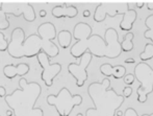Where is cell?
I'll return each mask as SVG.
<instances>
[{
    "mask_svg": "<svg viewBox=\"0 0 153 116\" xmlns=\"http://www.w3.org/2000/svg\"><path fill=\"white\" fill-rule=\"evenodd\" d=\"M72 38H73V34H71V31H61L57 34V42H59V46L62 49H67L69 48V46L71 45L72 42Z\"/></svg>",
    "mask_w": 153,
    "mask_h": 116,
    "instance_id": "obj_16",
    "label": "cell"
},
{
    "mask_svg": "<svg viewBox=\"0 0 153 116\" xmlns=\"http://www.w3.org/2000/svg\"><path fill=\"white\" fill-rule=\"evenodd\" d=\"M135 4H137V6L139 8H142L144 6V4H146V2H144V1H137V2H135Z\"/></svg>",
    "mask_w": 153,
    "mask_h": 116,
    "instance_id": "obj_29",
    "label": "cell"
},
{
    "mask_svg": "<svg viewBox=\"0 0 153 116\" xmlns=\"http://www.w3.org/2000/svg\"><path fill=\"white\" fill-rule=\"evenodd\" d=\"M93 55L91 52H85L79 60V63H70L68 65V71L76 81V86L83 87L88 81V67L91 64Z\"/></svg>",
    "mask_w": 153,
    "mask_h": 116,
    "instance_id": "obj_10",
    "label": "cell"
},
{
    "mask_svg": "<svg viewBox=\"0 0 153 116\" xmlns=\"http://www.w3.org/2000/svg\"><path fill=\"white\" fill-rule=\"evenodd\" d=\"M43 51L42 39L38 34L25 38V31L21 27L14 28L10 35L7 53L14 59L33 58Z\"/></svg>",
    "mask_w": 153,
    "mask_h": 116,
    "instance_id": "obj_4",
    "label": "cell"
},
{
    "mask_svg": "<svg viewBox=\"0 0 153 116\" xmlns=\"http://www.w3.org/2000/svg\"><path fill=\"white\" fill-rule=\"evenodd\" d=\"M0 5V8L7 15H13L14 17L23 16L25 21L30 23L36 20V12L33 6L29 2L2 1Z\"/></svg>",
    "mask_w": 153,
    "mask_h": 116,
    "instance_id": "obj_8",
    "label": "cell"
},
{
    "mask_svg": "<svg viewBox=\"0 0 153 116\" xmlns=\"http://www.w3.org/2000/svg\"><path fill=\"white\" fill-rule=\"evenodd\" d=\"M78 15V10L74 5H67V3H62V5L54 6L52 8V16L56 19L61 18H75Z\"/></svg>",
    "mask_w": 153,
    "mask_h": 116,
    "instance_id": "obj_14",
    "label": "cell"
},
{
    "mask_svg": "<svg viewBox=\"0 0 153 116\" xmlns=\"http://www.w3.org/2000/svg\"><path fill=\"white\" fill-rule=\"evenodd\" d=\"M6 95H7V94H6V89L3 87V86H0V97L4 98Z\"/></svg>",
    "mask_w": 153,
    "mask_h": 116,
    "instance_id": "obj_25",
    "label": "cell"
},
{
    "mask_svg": "<svg viewBox=\"0 0 153 116\" xmlns=\"http://www.w3.org/2000/svg\"><path fill=\"white\" fill-rule=\"evenodd\" d=\"M145 25L147 26V31L144 33V37L153 43V14L145 19Z\"/></svg>",
    "mask_w": 153,
    "mask_h": 116,
    "instance_id": "obj_18",
    "label": "cell"
},
{
    "mask_svg": "<svg viewBox=\"0 0 153 116\" xmlns=\"http://www.w3.org/2000/svg\"><path fill=\"white\" fill-rule=\"evenodd\" d=\"M46 15H47V12L45 10H40V17H41V18H45V17H46Z\"/></svg>",
    "mask_w": 153,
    "mask_h": 116,
    "instance_id": "obj_30",
    "label": "cell"
},
{
    "mask_svg": "<svg viewBox=\"0 0 153 116\" xmlns=\"http://www.w3.org/2000/svg\"><path fill=\"white\" fill-rule=\"evenodd\" d=\"M10 27V20H8V15L5 14L3 10L0 8V31H6Z\"/></svg>",
    "mask_w": 153,
    "mask_h": 116,
    "instance_id": "obj_20",
    "label": "cell"
},
{
    "mask_svg": "<svg viewBox=\"0 0 153 116\" xmlns=\"http://www.w3.org/2000/svg\"><path fill=\"white\" fill-rule=\"evenodd\" d=\"M123 115H124V113H123L122 111H120V110H118L117 113H116V116H123Z\"/></svg>",
    "mask_w": 153,
    "mask_h": 116,
    "instance_id": "obj_32",
    "label": "cell"
},
{
    "mask_svg": "<svg viewBox=\"0 0 153 116\" xmlns=\"http://www.w3.org/2000/svg\"><path fill=\"white\" fill-rule=\"evenodd\" d=\"M36 59H38L40 66L42 67L41 79L44 82L47 88L51 87L53 85V79L62 71V65L59 63H50V58L44 51H41L36 55Z\"/></svg>",
    "mask_w": 153,
    "mask_h": 116,
    "instance_id": "obj_9",
    "label": "cell"
},
{
    "mask_svg": "<svg viewBox=\"0 0 153 116\" xmlns=\"http://www.w3.org/2000/svg\"><path fill=\"white\" fill-rule=\"evenodd\" d=\"M124 116H139V114L133 108H127L126 111L124 112ZM142 116H153V113H151V114H143Z\"/></svg>",
    "mask_w": 153,
    "mask_h": 116,
    "instance_id": "obj_22",
    "label": "cell"
},
{
    "mask_svg": "<svg viewBox=\"0 0 153 116\" xmlns=\"http://www.w3.org/2000/svg\"><path fill=\"white\" fill-rule=\"evenodd\" d=\"M19 89L4 97L6 105L14 112L15 116H44V111L41 108H36L42 87L36 82L28 83L26 79H19Z\"/></svg>",
    "mask_w": 153,
    "mask_h": 116,
    "instance_id": "obj_3",
    "label": "cell"
},
{
    "mask_svg": "<svg viewBox=\"0 0 153 116\" xmlns=\"http://www.w3.org/2000/svg\"><path fill=\"white\" fill-rule=\"evenodd\" d=\"M134 79H135L134 74L128 73V74H126V76H124V83L126 84L127 86H130V85H132V84H133Z\"/></svg>",
    "mask_w": 153,
    "mask_h": 116,
    "instance_id": "obj_23",
    "label": "cell"
},
{
    "mask_svg": "<svg viewBox=\"0 0 153 116\" xmlns=\"http://www.w3.org/2000/svg\"><path fill=\"white\" fill-rule=\"evenodd\" d=\"M38 35L42 39L43 51L48 55L49 58H55L59 55V48L56 44L52 42L57 37L56 28L54 24L51 22H44L38 27Z\"/></svg>",
    "mask_w": 153,
    "mask_h": 116,
    "instance_id": "obj_7",
    "label": "cell"
},
{
    "mask_svg": "<svg viewBox=\"0 0 153 116\" xmlns=\"http://www.w3.org/2000/svg\"><path fill=\"white\" fill-rule=\"evenodd\" d=\"M137 18V13L135 12V10L129 8L127 12H125L123 14L122 21L120 23V29L123 31H131V29L133 28V23Z\"/></svg>",
    "mask_w": 153,
    "mask_h": 116,
    "instance_id": "obj_15",
    "label": "cell"
},
{
    "mask_svg": "<svg viewBox=\"0 0 153 116\" xmlns=\"http://www.w3.org/2000/svg\"><path fill=\"white\" fill-rule=\"evenodd\" d=\"M135 79L140 83L137 90V102L144 104L147 102L148 95L153 92V69L145 62L137 64L134 67Z\"/></svg>",
    "mask_w": 153,
    "mask_h": 116,
    "instance_id": "obj_6",
    "label": "cell"
},
{
    "mask_svg": "<svg viewBox=\"0 0 153 116\" xmlns=\"http://www.w3.org/2000/svg\"><path fill=\"white\" fill-rule=\"evenodd\" d=\"M82 16L85 17V18H89V17L91 16V12H90L89 10H83V14H82Z\"/></svg>",
    "mask_w": 153,
    "mask_h": 116,
    "instance_id": "obj_28",
    "label": "cell"
},
{
    "mask_svg": "<svg viewBox=\"0 0 153 116\" xmlns=\"http://www.w3.org/2000/svg\"><path fill=\"white\" fill-rule=\"evenodd\" d=\"M125 64H135V60L133 58H128L124 61Z\"/></svg>",
    "mask_w": 153,
    "mask_h": 116,
    "instance_id": "obj_26",
    "label": "cell"
},
{
    "mask_svg": "<svg viewBox=\"0 0 153 116\" xmlns=\"http://www.w3.org/2000/svg\"><path fill=\"white\" fill-rule=\"evenodd\" d=\"M29 70H30V67H29V65L26 63H19V64H17V65L10 64V65L4 66L3 74L6 79H13L16 76L23 77L25 74L28 73Z\"/></svg>",
    "mask_w": 153,
    "mask_h": 116,
    "instance_id": "obj_12",
    "label": "cell"
},
{
    "mask_svg": "<svg viewBox=\"0 0 153 116\" xmlns=\"http://www.w3.org/2000/svg\"><path fill=\"white\" fill-rule=\"evenodd\" d=\"M129 10L128 3H111V2H102L96 6L94 13V21L101 23L105 20L106 16L111 18L116 17L118 14L123 15Z\"/></svg>",
    "mask_w": 153,
    "mask_h": 116,
    "instance_id": "obj_11",
    "label": "cell"
},
{
    "mask_svg": "<svg viewBox=\"0 0 153 116\" xmlns=\"http://www.w3.org/2000/svg\"><path fill=\"white\" fill-rule=\"evenodd\" d=\"M5 114H6V116H13V115H14V112H13V111L10 109V110H7V111H6V112H5Z\"/></svg>",
    "mask_w": 153,
    "mask_h": 116,
    "instance_id": "obj_31",
    "label": "cell"
},
{
    "mask_svg": "<svg viewBox=\"0 0 153 116\" xmlns=\"http://www.w3.org/2000/svg\"><path fill=\"white\" fill-rule=\"evenodd\" d=\"M146 5H147V8L149 10H153V1H147Z\"/></svg>",
    "mask_w": 153,
    "mask_h": 116,
    "instance_id": "obj_27",
    "label": "cell"
},
{
    "mask_svg": "<svg viewBox=\"0 0 153 116\" xmlns=\"http://www.w3.org/2000/svg\"><path fill=\"white\" fill-rule=\"evenodd\" d=\"M47 104L56 109L59 116H70L75 107L82 104V96L79 94L72 95L66 87L62 88L59 93L47 96Z\"/></svg>",
    "mask_w": 153,
    "mask_h": 116,
    "instance_id": "obj_5",
    "label": "cell"
},
{
    "mask_svg": "<svg viewBox=\"0 0 153 116\" xmlns=\"http://www.w3.org/2000/svg\"><path fill=\"white\" fill-rule=\"evenodd\" d=\"M76 116H83V114H82V113H78V114H77Z\"/></svg>",
    "mask_w": 153,
    "mask_h": 116,
    "instance_id": "obj_33",
    "label": "cell"
},
{
    "mask_svg": "<svg viewBox=\"0 0 153 116\" xmlns=\"http://www.w3.org/2000/svg\"><path fill=\"white\" fill-rule=\"evenodd\" d=\"M131 94H132V88L126 86V87L123 89V96H124L125 98H128L131 96Z\"/></svg>",
    "mask_w": 153,
    "mask_h": 116,
    "instance_id": "obj_24",
    "label": "cell"
},
{
    "mask_svg": "<svg viewBox=\"0 0 153 116\" xmlns=\"http://www.w3.org/2000/svg\"><path fill=\"white\" fill-rule=\"evenodd\" d=\"M153 58V44L152 43H147L145 45L143 52L140 53V59L142 60V62H147L149 60H152Z\"/></svg>",
    "mask_w": 153,
    "mask_h": 116,
    "instance_id": "obj_19",
    "label": "cell"
},
{
    "mask_svg": "<svg viewBox=\"0 0 153 116\" xmlns=\"http://www.w3.org/2000/svg\"><path fill=\"white\" fill-rule=\"evenodd\" d=\"M100 72L106 77L111 76L115 79H120L126 76V68L122 65L114 66L109 63H104L100 66Z\"/></svg>",
    "mask_w": 153,
    "mask_h": 116,
    "instance_id": "obj_13",
    "label": "cell"
},
{
    "mask_svg": "<svg viewBox=\"0 0 153 116\" xmlns=\"http://www.w3.org/2000/svg\"><path fill=\"white\" fill-rule=\"evenodd\" d=\"M8 44H10V41L5 38L4 34L2 31H0V51L4 52V51H7Z\"/></svg>",
    "mask_w": 153,
    "mask_h": 116,
    "instance_id": "obj_21",
    "label": "cell"
},
{
    "mask_svg": "<svg viewBox=\"0 0 153 116\" xmlns=\"http://www.w3.org/2000/svg\"><path fill=\"white\" fill-rule=\"evenodd\" d=\"M93 28L85 22H78L73 29V38L76 43L70 48V55L75 59H80L85 52H91L93 57L116 59L122 52L119 35L115 28H107L104 38L93 35Z\"/></svg>",
    "mask_w": 153,
    "mask_h": 116,
    "instance_id": "obj_1",
    "label": "cell"
},
{
    "mask_svg": "<svg viewBox=\"0 0 153 116\" xmlns=\"http://www.w3.org/2000/svg\"><path fill=\"white\" fill-rule=\"evenodd\" d=\"M133 39H134V34L129 31V33L125 34L123 40L121 42V48L122 51L124 52H129L133 49L134 45H133Z\"/></svg>",
    "mask_w": 153,
    "mask_h": 116,
    "instance_id": "obj_17",
    "label": "cell"
},
{
    "mask_svg": "<svg viewBox=\"0 0 153 116\" xmlns=\"http://www.w3.org/2000/svg\"><path fill=\"white\" fill-rule=\"evenodd\" d=\"M88 94L94 104V108L87 109L85 116H116L125 100L123 94H118L111 87V81L107 77L102 82L90 84Z\"/></svg>",
    "mask_w": 153,
    "mask_h": 116,
    "instance_id": "obj_2",
    "label": "cell"
}]
</instances>
